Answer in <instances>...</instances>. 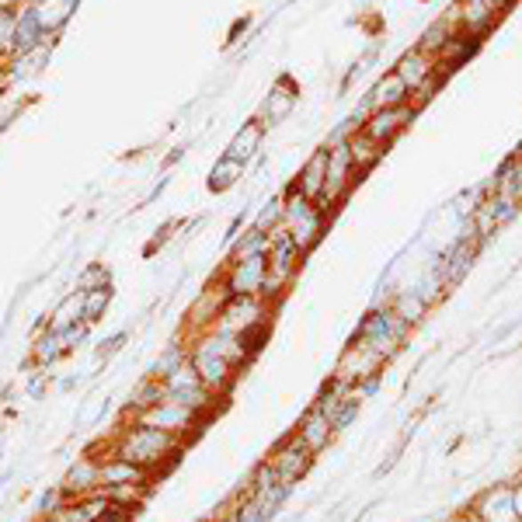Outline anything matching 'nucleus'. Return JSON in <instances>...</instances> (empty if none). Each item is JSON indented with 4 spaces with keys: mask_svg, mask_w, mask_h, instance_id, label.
Listing matches in <instances>:
<instances>
[{
    "mask_svg": "<svg viewBox=\"0 0 522 522\" xmlns=\"http://www.w3.org/2000/svg\"><path fill=\"white\" fill-rule=\"evenodd\" d=\"M272 516L265 512V505L258 502V498H251V502H244L241 509H237V516H234V522H269Z\"/></svg>",
    "mask_w": 522,
    "mask_h": 522,
    "instance_id": "27",
    "label": "nucleus"
},
{
    "mask_svg": "<svg viewBox=\"0 0 522 522\" xmlns=\"http://www.w3.org/2000/svg\"><path fill=\"white\" fill-rule=\"evenodd\" d=\"M261 125L258 122H247L244 129H237V136L230 140V147H227V154L223 157H230V161H237V164H247L254 154H258V147H261Z\"/></svg>",
    "mask_w": 522,
    "mask_h": 522,
    "instance_id": "12",
    "label": "nucleus"
},
{
    "mask_svg": "<svg viewBox=\"0 0 522 522\" xmlns=\"http://www.w3.org/2000/svg\"><path fill=\"white\" fill-rule=\"evenodd\" d=\"M171 449H174V432L157 429V425H147V422H140V425H133L129 432H122L119 446H116L119 456L140 463L143 470L154 467V463H161Z\"/></svg>",
    "mask_w": 522,
    "mask_h": 522,
    "instance_id": "1",
    "label": "nucleus"
},
{
    "mask_svg": "<svg viewBox=\"0 0 522 522\" xmlns=\"http://www.w3.org/2000/svg\"><path fill=\"white\" fill-rule=\"evenodd\" d=\"M67 356H70V349L63 341V331H56V327L45 324L39 334H36V341H32V362L39 369H49V365H56V362L67 359Z\"/></svg>",
    "mask_w": 522,
    "mask_h": 522,
    "instance_id": "8",
    "label": "nucleus"
},
{
    "mask_svg": "<svg viewBox=\"0 0 522 522\" xmlns=\"http://www.w3.org/2000/svg\"><path fill=\"white\" fill-rule=\"evenodd\" d=\"M84 321V293H67L56 307H52V314H49V327H56V331H63V327H70V324Z\"/></svg>",
    "mask_w": 522,
    "mask_h": 522,
    "instance_id": "14",
    "label": "nucleus"
},
{
    "mask_svg": "<svg viewBox=\"0 0 522 522\" xmlns=\"http://www.w3.org/2000/svg\"><path fill=\"white\" fill-rule=\"evenodd\" d=\"M63 502H67V494H63V487H60V484H56V487H45V491L39 494V502H36V512L45 519V516H49V512H56Z\"/></svg>",
    "mask_w": 522,
    "mask_h": 522,
    "instance_id": "25",
    "label": "nucleus"
},
{
    "mask_svg": "<svg viewBox=\"0 0 522 522\" xmlns=\"http://www.w3.org/2000/svg\"><path fill=\"white\" fill-rule=\"evenodd\" d=\"M269 279V265H265V254H247V258H237L234 265V276H230V289L241 293V296H251L258 293Z\"/></svg>",
    "mask_w": 522,
    "mask_h": 522,
    "instance_id": "6",
    "label": "nucleus"
},
{
    "mask_svg": "<svg viewBox=\"0 0 522 522\" xmlns=\"http://www.w3.org/2000/svg\"><path fill=\"white\" fill-rule=\"evenodd\" d=\"M77 4H81V0H32L28 7H36V14H39L45 36H56V32L74 18Z\"/></svg>",
    "mask_w": 522,
    "mask_h": 522,
    "instance_id": "10",
    "label": "nucleus"
},
{
    "mask_svg": "<svg viewBox=\"0 0 522 522\" xmlns=\"http://www.w3.org/2000/svg\"><path fill=\"white\" fill-rule=\"evenodd\" d=\"M516 512H519V516H522V491H519V494H516Z\"/></svg>",
    "mask_w": 522,
    "mask_h": 522,
    "instance_id": "31",
    "label": "nucleus"
},
{
    "mask_svg": "<svg viewBox=\"0 0 522 522\" xmlns=\"http://www.w3.org/2000/svg\"><path fill=\"white\" fill-rule=\"evenodd\" d=\"M14 25H18V11H14V7H0V52L11 49Z\"/></svg>",
    "mask_w": 522,
    "mask_h": 522,
    "instance_id": "26",
    "label": "nucleus"
},
{
    "mask_svg": "<svg viewBox=\"0 0 522 522\" xmlns=\"http://www.w3.org/2000/svg\"><path fill=\"white\" fill-rule=\"evenodd\" d=\"M39 45H45V28H42L36 7H25V11H18L11 52H14V56H25V52H32V49H39Z\"/></svg>",
    "mask_w": 522,
    "mask_h": 522,
    "instance_id": "7",
    "label": "nucleus"
},
{
    "mask_svg": "<svg viewBox=\"0 0 522 522\" xmlns=\"http://www.w3.org/2000/svg\"><path fill=\"white\" fill-rule=\"evenodd\" d=\"M327 150H317L314 157H310V164H307V171H303V196H317V192H324V178H327Z\"/></svg>",
    "mask_w": 522,
    "mask_h": 522,
    "instance_id": "16",
    "label": "nucleus"
},
{
    "mask_svg": "<svg viewBox=\"0 0 522 522\" xmlns=\"http://www.w3.org/2000/svg\"><path fill=\"white\" fill-rule=\"evenodd\" d=\"M108 303H112V285L84 293V324L91 327V324L101 321V317H105V310H108Z\"/></svg>",
    "mask_w": 522,
    "mask_h": 522,
    "instance_id": "18",
    "label": "nucleus"
},
{
    "mask_svg": "<svg viewBox=\"0 0 522 522\" xmlns=\"http://www.w3.org/2000/svg\"><path fill=\"white\" fill-rule=\"evenodd\" d=\"M105 285H112V276H108V269H105L101 261H91V265L84 269L81 276H77V293H91V289H105Z\"/></svg>",
    "mask_w": 522,
    "mask_h": 522,
    "instance_id": "22",
    "label": "nucleus"
},
{
    "mask_svg": "<svg viewBox=\"0 0 522 522\" xmlns=\"http://www.w3.org/2000/svg\"><path fill=\"white\" fill-rule=\"evenodd\" d=\"M49 56H52L49 45H39V49H32V52H25V56H14L7 77H11V81H28V77H36L42 67L49 63Z\"/></svg>",
    "mask_w": 522,
    "mask_h": 522,
    "instance_id": "15",
    "label": "nucleus"
},
{
    "mask_svg": "<svg viewBox=\"0 0 522 522\" xmlns=\"http://www.w3.org/2000/svg\"><path fill=\"white\" fill-rule=\"evenodd\" d=\"M60 487H63L67 498L94 494L101 487V460L98 456H77V463H70V470L63 474Z\"/></svg>",
    "mask_w": 522,
    "mask_h": 522,
    "instance_id": "4",
    "label": "nucleus"
},
{
    "mask_svg": "<svg viewBox=\"0 0 522 522\" xmlns=\"http://www.w3.org/2000/svg\"><path fill=\"white\" fill-rule=\"evenodd\" d=\"M45 390H49V373H36V376L25 383V394H28L32 401H42V398H45Z\"/></svg>",
    "mask_w": 522,
    "mask_h": 522,
    "instance_id": "29",
    "label": "nucleus"
},
{
    "mask_svg": "<svg viewBox=\"0 0 522 522\" xmlns=\"http://www.w3.org/2000/svg\"><path fill=\"white\" fill-rule=\"evenodd\" d=\"M125 338H129V334H125V331H116V334H112V338H105V341H101V349H98V359H112V356H116V352H119L122 345H125Z\"/></svg>",
    "mask_w": 522,
    "mask_h": 522,
    "instance_id": "28",
    "label": "nucleus"
},
{
    "mask_svg": "<svg viewBox=\"0 0 522 522\" xmlns=\"http://www.w3.org/2000/svg\"><path fill=\"white\" fill-rule=\"evenodd\" d=\"M307 442L303 439H296V442H289V446H282L279 453L272 456V470L279 474V481L282 484H289V481H296L303 470H307Z\"/></svg>",
    "mask_w": 522,
    "mask_h": 522,
    "instance_id": "9",
    "label": "nucleus"
},
{
    "mask_svg": "<svg viewBox=\"0 0 522 522\" xmlns=\"http://www.w3.org/2000/svg\"><path fill=\"white\" fill-rule=\"evenodd\" d=\"M289 108H293V94H285V91H272V98L265 101L261 116H265V119H272V122H279Z\"/></svg>",
    "mask_w": 522,
    "mask_h": 522,
    "instance_id": "24",
    "label": "nucleus"
},
{
    "mask_svg": "<svg viewBox=\"0 0 522 522\" xmlns=\"http://www.w3.org/2000/svg\"><path fill=\"white\" fill-rule=\"evenodd\" d=\"M494 4H509V0H494Z\"/></svg>",
    "mask_w": 522,
    "mask_h": 522,
    "instance_id": "32",
    "label": "nucleus"
},
{
    "mask_svg": "<svg viewBox=\"0 0 522 522\" xmlns=\"http://www.w3.org/2000/svg\"><path fill=\"white\" fill-rule=\"evenodd\" d=\"M404 94H407V84L398 77V74H390L387 81L376 87V105L380 108H394V105H401Z\"/></svg>",
    "mask_w": 522,
    "mask_h": 522,
    "instance_id": "20",
    "label": "nucleus"
},
{
    "mask_svg": "<svg viewBox=\"0 0 522 522\" xmlns=\"http://www.w3.org/2000/svg\"><path fill=\"white\" fill-rule=\"evenodd\" d=\"M425 74H429V67L422 63V56H404L401 70H398V77H401V81L407 84V87H418Z\"/></svg>",
    "mask_w": 522,
    "mask_h": 522,
    "instance_id": "23",
    "label": "nucleus"
},
{
    "mask_svg": "<svg viewBox=\"0 0 522 522\" xmlns=\"http://www.w3.org/2000/svg\"><path fill=\"white\" fill-rule=\"evenodd\" d=\"M164 383V398L174 404H181V407H192V411H199L202 404L209 401V387L202 383V376L196 373V365H181L178 373H171Z\"/></svg>",
    "mask_w": 522,
    "mask_h": 522,
    "instance_id": "2",
    "label": "nucleus"
},
{
    "mask_svg": "<svg viewBox=\"0 0 522 522\" xmlns=\"http://www.w3.org/2000/svg\"><path fill=\"white\" fill-rule=\"evenodd\" d=\"M241 174H244V164L230 161V157H220L216 167L209 171V189H213V192H227Z\"/></svg>",
    "mask_w": 522,
    "mask_h": 522,
    "instance_id": "17",
    "label": "nucleus"
},
{
    "mask_svg": "<svg viewBox=\"0 0 522 522\" xmlns=\"http://www.w3.org/2000/svg\"><path fill=\"white\" fill-rule=\"evenodd\" d=\"M300 439L307 442V449H321L324 442H327V414H324V411H314V414L303 422Z\"/></svg>",
    "mask_w": 522,
    "mask_h": 522,
    "instance_id": "19",
    "label": "nucleus"
},
{
    "mask_svg": "<svg viewBox=\"0 0 522 522\" xmlns=\"http://www.w3.org/2000/svg\"><path fill=\"white\" fill-rule=\"evenodd\" d=\"M112 512V498L108 494H84V498H67L56 512H49L45 522H105Z\"/></svg>",
    "mask_w": 522,
    "mask_h": 522,
    "instance_id": "3",
    "label": "nucleus"
},
{
    "mask_svg": "<svg viewBox=\"0 0 522 522\" xmlns=\"http://www.w3.org/2000/svg\"><path fill=\"white\" fill-rule=\"evenodd\" d=\"M404 116H407L404 108H383L380 116H373V122L365 125V140L369 143H387L404 125Z\"/></svg>",
    "mask_w": 522,
    "mask_h": 522,
    "instance_id": "13",
    "label": "nucleus"
},
{
    "mask_svg": "<svg viewBox=\"0 0 522 522\" xmlns=\"http://www.w3.org/2000/svg\"><path fill=\"white\" fill-rule=\"evenodd\" d=\"M0 453H4V439H0Z\"/></svg>",
    "mask_w": 522,
    "mask_h": 522,
    "instance_id": "33",
    "label": "nucleus"
},
{
    "mask_svg": "<svg viewBox=\"0 0 522 522\" xmlns=\"http://www.w3.org/2000/svg\"><path fill=\"white\" fill-rule=\"evenodd\" d=\"M192 407H181V404L174 401H161L154 404V407H147V414H143V422L147 425H157V429H167V432H178V429H185L189 422H192Z\"/></svg>",
    "mask_w": 522,
    "mask_h": 522,
    "instance_id": "11",
    "label": "nucleus"
},
{
    "mask_svg": "<svg viewBox=\"0 0 522 522\" xmlns=\"http://www.w3.org/2000/svg\"><path fill=\"white\" fill-rule=\"evenodd\" d=\"M181 365H185V349H181V345H171L161 359L150 365V376H154V380H167V376L178 373Z\"/></svg>",
    "mask_w": 522,
    "mask_h": 522,
    "instance_id": "21",
    "label": "nucleus"
},
{
    "mask_svg": "<svg viewBox=\"0 0 522 522\" xmlns=\"http://www.w3.org/2000/svg\"><path fill=\"white\" fill-rule=\"evenodd\" d=\"M356 414H359V401H356V398H349V401H345V407H341V411L331 418V425H334V429H345V425H349Z\"/></svg>",
    "mask_w": 522,
    "mask_h": 522,
    "instance_id": "30",
    "label": "nucleus"
},
{
    "mask_svg": "<svg viewBox=\"0 0 522 522\" xmlns=\"http://www.w3.org/2000/svg\"><path fill=\"white\" fill-rule=\"evenodd\" d=\"M147 481V470L133 460H125L119 453L105 456L101 460V487L105 491H119V487H136V484Z\"/></svg>",
    "mask_w": 522,
    "mask_h": 522,
    "instance_id": "5",
    "label": "nucleus"
}]
</instances>
